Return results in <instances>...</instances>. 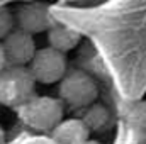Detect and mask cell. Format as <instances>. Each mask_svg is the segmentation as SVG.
Segmentation results:
<instances>
[{
    "label": "cell",
    "instance_id": "6da1fadb",
    "mask_svg": "<svg viewBox=\"0 0 146 144\" xmlns=\"http://www.w3.org/2000/svg\"><path fill=\"white\" fill-rule=\"evenodd\" d=\"M21 120L37 132H51L65 117V105L56 97L34 95L17 107Z\"/></svg>",
    "mask_w": 146,
    "mask_h": 144
},
{
    "label": "cell",
    "instance_id": "7a4b0ae2",
    "mask_svg": "<svg viewBox=\"0 0 146 144\" xmlns=\"http://www.w3.org/2000/svg\"><path fill=\"white\" fill-rule=\"evenodd\" d=\"M36 95V81L27 66H5L0 71V105L17 108Z\"/></svg>",
    "mask_w": 146,
    "mask_h": 144
},
{
    "label": "cell",
    "instance_id": "3957f363",
    "mask_svg": "<svg viewBox=\"0 0 146 144\" xmlns=\"http://www.w3.org/2000/svg\"><path fill=\"white\" fill-rule=\"evenodd\" d=\"M58 98L63 105L72 108H85L99 97L97 81L83 70H70L58 81Z\"/></svg>",
    "mask_w": 146,
    "mask_h": 144
},
{
    "label": "cell",
    "instance_id": "277c9868",
    "mask_svg": "<svg viewBox=\"0 0 146 144\" xmlns=\"http://www.w3.org/2000/svg\"><path fill=\"white\" fill-rule=\"evenodd\" d=\"M27 70L33 75L36 83H42V85L58 83L63 78V75L68 71L66 54L49 46L36 49L33 59L27 65Z\"/></svg>",
    "mask_w": 146,
    "mask_h": 144
},
{
    "label": "cell",
    "instance_id": "5b68a950",
    "mask_svg": "<svg viewBox=\"0 0 146 144\" xmlns=\"http://www.w3.org/2000/svg\"><path fill=\"white\" fill-rule=\"evenodd\" d=\"M12 15H14V26L19 31H24L31 36L44 32L56 24L54 17L49 12V7L36 0L21 2V5L15 9V12H12Z\"/></svg>",
    "mask_w": 146,
    "mask_h": 144
},
{
    "label": "cell",
    "instance_id": "8992f818",
    "mask_svg": "<svg viewBox=\"0 0 146 144\" xmlns=\"http://www.w3.org/2000/svg\"><path fill=\"white\" fill-rule=\"evenodd\" d=\"M7 66H27L36 53L34 37L24 31L12 29L0 41Z\"/></svg>",
    "mask_w": 146,
    "mask_h": 144
},
{
    "label": "cell",
    "instance_id": "52a82bcc",
    "mask_svg": "<svg viewBox=\"0 0 146 144\" xmlns=\"http://www.w3.org/2000/svg\"><path fill=\"white\" fill-rule=\"evenodd\" d=\"M90 131L82 119H63L51 131V139L56 144H85Z\"/></svg>",
    "mask_w": 146,
    "mask_h": 144
},
{
    "label": "cell",
    "instance_id": "ba28073f",
    "mask_svg": "<svg viewBox=\"0 0 146 144\" xmlns=\"http://www.w3.org/2000/svg\"><path fill=\"white\" fill-rule=\"evenodd\" d=\"M46 34H48V46L65 54L75 49L82 41V34L78 31H75L73 27H68L65 24H58V22L51 26L46 31Z\"/></svg>",
    "mask_w": 146,
    "mask_h": 144
},
{
    "label": "cell",
    "instance_id": "9c48e42d",
    "mask_svg": "<svg viewBox=\"0 0 146 144\" xmlns=\"http://www.w3.org/2000/svg\"><path fill=\"white\" fill-rule=\"evenodd\" d=\"M85 114L82 117L83 124L87 126V129L90 132H99V131H104L106 127H109L110 124V114L106 105L102 104H90L88 107H85Z\"/></svg>",
    "mask_w": 146,
    "mask_h": 144
},
{
    "label": "cell",
    "instance_id": "30bf717a",
    "mask_svg": "<svg viewBox=\"0 0 146 144\" xmlns=\"http://www.w3.org/2000/svg\"><path fill=\"white\" fill-rule=\"evenodd\" d=\"M14 29V15L7 7H0V41Z\"/></svg>",
    "mask_w": 146,
    "mask_h": 144
},
{
    "label": "cell",
    "instance_id": "8fae6325",
    "mask_svg": "<svg viewBox=\"0 0 146 144\" xmlns=\"http://www.w3.org/2000/svg\"><path fill=\"white\" fill-rule=\"evenodd\" d=\"M5 66H7V63H5V54H3V49H2V44H0V71H2Z\"/></svg>",
    "mask_w": 146,
    "mask_h": 144
},
{
    "label": "cell",
    "instance_id": "7c38bea8",
    "mask_svg": "<svg viewBox=\"0 0 146 144\" xmlns=\"http://www.w3.org/2000/svg\"><path fill=\"white\" fill-rule=\"evenodd\" d=\"M10 2H29V0H0V7H7V3Z\"/></svg>",
    "mask_w": 146,
    "mask_h": 144
},
{
    "label": "cell",
    "instance_id": "4fadbf2b",
    "mask_svg": "<svg viewBox=\"0 0 146 144\" xmlns=\"http://www.w3.org/2000/svg\"><path fill=\"white\" fill-rule=\"evenodd\" d=\"M0 144H5V131L2 126H0Z\"/></svg>",
    "mask_w": 146,
    "mask_h": 144
},
{
    "label": "cell",
    "instance_id": "5bb4252c",
    "mask_svg": "<svg viewBox=\"0 0 146 144\" xmlns=\"http://www.w3.org/2000/svg\"><path fill=\"white\" fill-rule=\"evenodd\" d=\"M66 2H78V0H66Z\"/></svg>",
    "mask_w": 146,
    "mask_h": 144
}]
</instances>
